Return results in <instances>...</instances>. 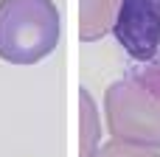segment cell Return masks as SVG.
<instances>
[{"mask_svg":"<svg viewBox=\"0 0 160 157\" xmlns=\"http://www.w3.org/2000/svg\"><path fill=\"white\" fill-rule=\"evenodd\" d=\"M59 8L53 0H0V59L37 65L59 42Z\"/></svg>","mask_w":160,"mask_h":157,"instance_id":"1","label":"cell"},{"mask_svg":"<svg viewBox=\"0 0 160 157\" xmlns=\"http://www.w3.org/2000/svg\"><path fill=\"white\" fill-rule=\"evenodd\" d=\"M104 115L112 140L160 152V96L124 76L104 93Z\"/></svg>","mask_w":160,"mask_h":157,"instance_id":"2","label":"cell"},{"mask_svg":"<svg viewBox=\"0 0 160 157\" xmlns=\"http://www.w3.org/2000/svg\"><path fill=\"white\" fill-rule=\"evenodd\" d=\"M115 42L132 59V65H149L160 51V11L155 0H121L115 25Z\"/></svg>","mask_w":160,"mask_h":157,"instance_id":"3","label":"cell"},{"mask_svg":"<svg viewBox=\"0 0 160 157\" xmlns=\"http://www.w3.org/2000/svg\"><path fill=\"white\" fill-rule=\"evenodd\" d=\"M121 0H79V39L96 42L104 34H112Z\"/></svg>","mask_w":160,"mask_h":157,"instance_id":"4","label":"cell"},{"mask_svg":"<svg viewBox=\"0 0 160 157\" xmlns=\"http://www.w3.org/2000/svg\"><path fill=\"white\" fill-rule=\"evenodd\" d=\"M79 115H82V129H79V157H90L101 143H98V135H101V126H98V110H96V101L90 98V93L82 87L79 90Z\"/></svg>","mask_w":160,"mask_h":157,"instance_id":"5","label":"cell"},{"mask_svg":"<svg viewBox=\"0 0 160 157\" xmlns=\"http://www.w3.org/2000/svg\"><path fill=\"white\" fill-rule=\"evenodd\" d=\"M90 157H160V152L141 149V146H127L121 140H110V143H101Z\"/></svg>","mask_w":160,"mask_h":157,"instance_id":"6","label":"cell"},{"mask_svg":"<svg viewBox=\"0 0 160 157\" xmlns=\"http://www.w3.org/2000/svg\"><path fill=\"white\" fill-rule=\"evenodd\" d=\"M127 76L135 79V81H141L143 87H149L152 93L160 96V51L149 65H132V70H127Z\"/></svg>","mask_w":160,"mask_h":157,"instance_id":"7","label":"cell"},{"mask_svg":"<svg viewBox=\"0 0 160 157\" xmlns=\"http://www.w3.org/2000/svg\"><path fill=\"white\" fill-rule=\"evenodd\" d=\"M155 3H158V11H160V0H155Z\"/></svg>","mask_w":160,"mask_h":157,"instance_id":"8","label":"cell"}]
</instances>
